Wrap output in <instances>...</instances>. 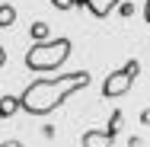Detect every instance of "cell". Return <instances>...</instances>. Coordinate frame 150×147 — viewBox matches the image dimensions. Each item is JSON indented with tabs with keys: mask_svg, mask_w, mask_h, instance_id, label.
<instances>
[{
	"mask_svg": "<svg viewBox=\"0 0 150 147\" xmlns=\"http://www.w3.org/2000/svg\"><path fill=\"white\" fill-rule=\"evenodd\" d=\"M19 112V96H0V118H13Z\"/></svg>",
	"mask_w": 150,
	"mask_h": 147,
	"instance_id": "obj_6",
	"label": "cell"
},
{
	"mask_svg": "<svg viewBox=\"0 0 150 147\" xmlns=\"http://www.w3.org/2000/svg\"><path fill=\"white\" fill-rule=\"evenodd\" d=\"M29 38H32V42H45V38H48V23H42V19L32 23V26H29Z\"/></svg>",
	"mask_w": 150,
	"mask_h": 147,
	"instance_id": "obj_7",
	"label": "cell"
},
{
	"mask_svg": "<svg viewBox=\"0 0 150 147\" xmlns=\"http://www.w3.org/2000/svg\"><path fill=\"white\" fill-rule=\"evenodd\" d=\"M144 19H147V23H150V0H147V3H144Z\"/></svg>",
	"mask_w": 150,
	"mask_h": 147,
	"instance_id": "obj_14",
	"label": "cell"
},
{
	"mask_svg": "<svg viewBox=\"0 0 150 147\" xmlns=\"http://www.w3.org/2000/svg\"><path fill=\"white\" fill-rule=\"evenodd\" d=\"M118 3H121V0H74V6H86L96 19H105Z\"/></svg>",
	"mask_w": 150,
	"mask_h": 147,
	"instance_id": "obj_4",
	"label": "cell"
},
{
	"mask_svg": "<svg viewBox=\"0 0 150 147\" xmlns=\"http://www.w3.org/2000/svg\"><path fill=\"white\" fill-rule=\"evenodd\" d=\"M137 74H141V61H125L121 64V70H112L105 80H102V96L105 99H118V96H125L128 89H131V83L137 80Z\"/></svg>",
	"mask_w": 150,
	"mask_h": 147,
	"instance_id": "obj_3",
	"label": "cell"
},
{
	"mask_svg": "<svg viewBox=\"0 0 150 147\" xmlns=\"http://www.w3.org/2000/svg\"><path fill=\"white\" fill-rule=\"evenodd\" d=\"M80 147H112V138L99 128H90L83 138H80Z\"/></svg>",
	"mask_w": 150,
	"mask_h": 147,
	"instance_id": "obj_5",
	"label": "cell"
},
{
	"mask_svg": "<svg viewBox=\"0 0 150 147\" xmlns=\"http://www.w3.org/2000/svg\"><path fill=\"white\" fill-rule=\"evenodd\" d=\"M6 64V51H3V45H0V67Z\"/></svg>",
	"mask_w": 150,
	"mask_h": 147,
	"instance_id": "obj_15",
	"label": "cell"
},
{
	"mask_svg": "<svg viewBox=\"0 0 150 147\" xmlns=\"http://www.w3.org/2000/svg\"><path fill=\"white\" fill-rule=\"evenodd\" d=\"M121 109H115V112H112V115H109V128H105V134H109V138H112V141H115V134H118L121 131Z\"/></svg>",
	"mask_w": 150,
	"mask_h": 147,
	"instance_id": "obj_9",
	"label": "cell"
},
{
	"mask_svg": "<svg viewBox=\"0 0 150 147\" xmlns=\"http://www.w3.org/2000/svg\"><path fill=\"white\" fill-rule=\"evenodd\" d=\"M51 6L61 10V13H67V10H74V0H51Z\"/></svg>",
	"mask_w": 150,
	"mask_h": 147,
	"instance_id": "obj_11",
	"label": "cell"
},
{
	"mask_svg": "<svg viewBox=\"0 0 150 147\" xmlns=\"http://www.w3.org/2000/svg\"><path fill=\"white\" fill-rule=\"evenodd\" d=\"M67 58H70V38H45L26 51V67L35 74H48L58 70Z\"/></svg>",
	"mask_w": 150,
	"mask_h": 147,
	"instance_id": "obj_2",
	"label": "cell"
},
{
	"mask_svg": "<svg viewBox=\"0 0 150 147\" xmlns=\"http://www.w3.org/2000/svg\"><path fill=\"white\" fill-rule=\"evenodd\" d=\"M141 125H150V109H144V112H141Z\"/></svg>",
	"mask_w": 150,
	"mask_h": 147,
	"instance_id": "obj_12",
	"label": "cell"
},
{
	"mask_svg": "<svg viewBox=\"0 0 150 147\" xmlns=\"http://www.w3.org/2000/svg\"><path fill=\"white\" fill-rule=\"evenodd\" d=\"M90 87V70H70L58 77H42L19 93V109L29 115H48L54 112L67 96H74L77 89Z\"/></svg>",
	"mask_w": 150,
	"mask_h": 147,
	"instance_id": "obj_1",
	"label": "cell"
},
{
	"mask_svg": "<svg viewBox=\"0 0 150 147\" xmlns=\"http://www.w3.org/2000/svg\"><path fill=\"white\" fill-rule=\"evenodd\" d=\"M115 10H118V13L125 16V19H131V16H134V3H128V0H121V3L115 6Z\"/></svg>",
	"mask_w": 150,
	"mask_h": 147,
	"instance_id": "obj_10",
	"label": "cell"
},
{
	"mask_svg": "<svg viewBox=\"0 0 150 147\" xmlns=\"http://www.w3.org/2000/svg\"><path fill=\"white\" fill-rule=\"evenodd\" d=\"M16 23V10L10 6V3H0V29H6V26H13Z\"/></svg>",
	"mask_w": 150,
	"mask_h": 147,
	"instance_id": "obj_8",
	"label": "cell"
},
{
	"mask_svg": "<svg viewBox=\"0 0 150 147\" xmlns=\"http://www.w3.org/2000/svg\"><path fill=\"white\" fill-rule=\"evenodd\" d=\"M0 147H23V141H3Z\"/></svg>",
	"mask_w": 150,
	"mask_h": 147,
	"instance_id": "obj_13",
	"label": "cell"
}]
</instances>
